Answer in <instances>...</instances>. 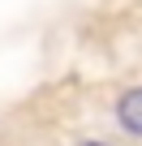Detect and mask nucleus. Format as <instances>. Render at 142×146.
Returning <instances> with one entry per match:
<instances>
[{
  "mask_svg": "<svg viewBox=\"0 0 142 146\" xmlns=\"http://www.w3.org/2000/svg\"><path fill=\"white\" fill-rule=\"evenodd\" d=\"M116 120H121L125 133L142 137V86H133V90H125L116 99Z\"/></svg>",
  "mask_w": 142,
  "mask_h": 146,
  "instance_id": "1",
  "label": "nucleus"
},
{
  "mask_svg": "<svg viewBox=\"0 0 142 146\" xmlns=\"http://www.w3.org/2000/svg\"><path fill=\"white\" fill-rule=\"evenodd\" d=\"M78 146H108V142H78Z\"/></svg>",
  "mask_w": 142,
  "mask_h": 146,
  "instance_id": "2",
  "label": "nucleus"
}]
</instances>
